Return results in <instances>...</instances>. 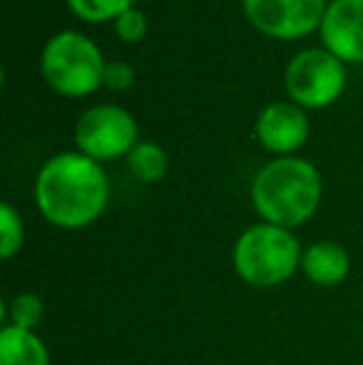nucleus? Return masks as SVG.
Instances as JSON below:
<instances>
[{"instance_id": "f03ea898", "label": "nucleus", "mask_w": 363, "mask_h": 365, "mask_svg": "<svg viewBox=\"0 0 363 365\" xmlns=\"http://www.w3.org/2000/svg\"><path fill=\"white\" fill-rule=\"evenodd\" d=\"M321 174L299 157H276L252 182V202L267 224L294 229L306 224L321 204Z\"/></svg>"}, {"instance_id": "f8f14e48", "label": "nucleus", "mask_w": 363, "mask_h": 365, "mask_svg": "<svg viewBox=\"0 0 363 365\" xmlns=\"http://www.w3.org/2000/svg\"><path fill=\"white\" fill-rule=\"evenodd\" d=\"M167 167H170V159H167V152L157 142H137L132 147V152L127 154V169H130V174L137 182H160L167 174Z\"/></svg>"}, {"instance_id": "423d86ee", "label": "nucleus", "mask_w": 363, "mask_h": 365, "mask_svg": "<svg viewBox=\"0 0 363 365\" xmlns=\"http://www.w3.org/2000/svg\"><path fill=\"white\" fill-rule=\"evenodd\" d=\"M140 127L137 120L120 105L102 102L80 115L75 125V145L85 157L95 162H112L127 157L137 145Z\"/></svg>"}, {"instance_id": "dca6fc26", "label": "nucleus", "mask_w": 363, "mask_h": 365, "mask_svg": "<svg viewBox=\"0 0 363 365\" xmlns=\"http://www.w3.org/2000/svg\"><path fill=\"white\" fill-rule=\"evenodd\" d=\"M147 30H150L147 15L142 13L140 8H135V5H132L130 10H125V13L115 20V33L122 43H142Z\"/></svg>"}, {"instance_id": "6e6552de", "label": "nucleus", "mask_w": 363, "mask_h": 365, "mask_svg": "<svg viewBox=\"0 0 363 365\" xmlns=\"http://www.w3.org/2000/svg\"><path fill=\"white\" fill-rule=\"evenodd\" d=\"M309 117L296 102H272L259 112L254 122V135L269 152L291 157V152L301 149L309 140Z\"/></svg>"}, {"instance_id": "ddd939ff", "label": "nucleus", "mask_w": 363, "mask_h": 365, "mask_svg": "<svg viewBox=\"0 0 363 365\" xmlns=\"http://www.w3.org/2000/svg\"><path fill=\"white\" fill-rule=\"evenodd\" d=\"M135 0H68V8L85 23H115Z\"/></svg>"}, {"instance_id": "f257e3e1", "label": "nucleus", "mask_w": 363, "mask_h": 365, "mask_svg": "<svg viewBox=\"0 0 363 365\" xmlns=\"http://www.w3.org/2000/svg\"><path fill=\"white\" fill-rule=\"evenodd\" d=\"M110 199V182L100 162L83 152H60L35 179V204L58 229H85L100 219Z\"/></svg>"}, {"instance_id": "0eeeda50", "label": "nucleus", "mask_w": 363, "mask_h": 365, "mask_svg": "<svg viewBox=\"0 0 363 365\" xmlns=\"http://www.w3.org/2000/svg\"><path fill=\"white\" fill-rule=\"evenodd\" d=\"M244 15L262 35L274 40H299L321 28L326 0H244Z\"/></svg>"}, {"instance_id": "9b49d317", "label": "nucleus", "mask_w": 363, "mask_h": 365, "mask_svg": "<svg viewBox=\"0 0 363 365\" xmlns=\"http://www.w3.org/2000/svg\"><path fill=\"white\" fill-rule=\"evenodd\" d=\"M0 365H50V356L35 331L5 326L0 331Z\"/></svg>"}, {"instance_id": "1a4fd4ad", "label": "nucleus", "mask_w": 363, "mask_h": 365, "mask_svg": "<svg viewBox=\"0 0 363 365\" xmlns=\"http://www.w3.org/2000/svg\"><path fill=\"white\" fill-rule=\"evenodd\" d=\"M319 33L341 63H363V0H331Z\"/></svg>"}, {"instance_id": "9d476101", "label": "nucleus", "mask_w": 363, "mask_h": 365, "mask_svg": "<svg viewBox=\"0 0 363 365\" xmlns=\"http://www.w3.org/2000/svg\"><path fill=\"white\" fill-rule=\"evenodd\" d=\"M301 269L311 284L339 286L351 271L349 251L336 241H316L301 256Z\"/></svg>"}, {"instance_id": "7ed1b4c3", "label": "nucleus", "mask_w": 363, "mask_h": 365, "mask_svg": "<svg viewBox=\"0 0 363 365\" xmlns=\"http://www.w3.org/2000/svg\"><path fill=\"white\" fill-rule=\"evenodd\" d=\"M105 58L95 40L78 30H60L45 43L40 73L50 90L63 97L92 95L105 85Z\"/></svg>"}, {"instance_id": "39448f33", "label": "nucleus", "mask_w": 363, "mask_h": 365, "mask_svg": "<svg viewBox=\"0 0 363 365\" xmlns=\"http://www.w3.org/2000/svg\"><path fill=\"white\" fill-rule=\"evenodd\" d=\"M284 85L291 102L304 110H324L346 90V63L326 48H306L289 60Z\"/></svg>"}, {"instance_id": "2eb2a0df", "label": "nucleus", "mask_w": 363, "mask_h": 365, "mask_svg": "<svg viewBox=\"0 0 363 365\" xmlns=\"http://www.w3.org/2000/svg\"><path fill=\"white\" fill-rule=\"evenodd\" d=\"M10 326L23 328V331H35L43 321V301L35 293H18L10 301Z\"/></svg>"}, {"instance_id": "20e7f679", "label": "nucleus", "mask_w": 363, "mask_h": 365, "mask_svg": "<svg viewBox=\"0 0 363 365\" xmlns=\"http://www.w3.org/2000/svg\"><path fill=\"white\" fill-rule=\"evenodd\" d=\"M299 239L291 229L274 224H257L247 229L234 244V271L249 286L274 289L289 281L301 264Z\"/></svg>"}, {"instance_id": "f3484780", "label": "nucleus", "mask_w": 363, "mask_h": 365, "mask_svg": "<svg viewBox=\"0 0 363 365\" xmlns=\"http://www.w3.org/2000/svg\"><path fill=\"white\" fill-rule=\"evenodd\" d=\"M135 80H137V73L130 63H125V60H112V63H107L105 85L110 87V90L125 92L135 85Z\"/></svg>"}, {"instance_id": "4468645a", "label": "nucleus", "mask_w": 363, "mask_h": 365, "mask_svg": "<svg viewBox=\"0 0 363 365\" xmlns=\"http://www.w3.org/2000/svg\"><path fill=\"white\" fill-rule=\"evenodd\" d=\"M23 219L10 204H0V256L13 259L23 246Z\"/></svg>"}]
</instances>
